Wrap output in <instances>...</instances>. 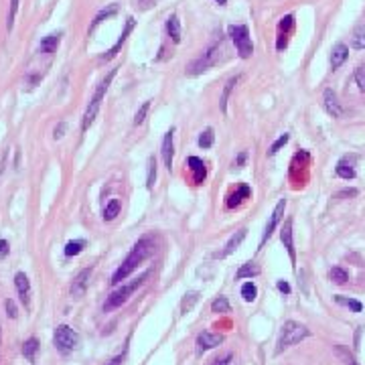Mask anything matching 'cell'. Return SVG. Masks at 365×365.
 <instances>
[{
  "instance_id": "obj_34",
  "label": "cell",
  "mask_w": 365,
  "mask_h": 365,
  "mask_svg": "<svg viewBox=\"0 0 365 365\" xmlns=\"http://www.w3.org/2000/svg\"><path fill=\"white\" fill-rule=\"evenodd\" d=\"M241 296H244V300H246V302H252V300H256V296H258L256 284H254V282H246V284L241 286Z\"/></svg>"
},
{
  "instance_id": "obj_17",
  "label": "cell",
  "mask_w": 365,
  "mask_h": 365,
  "mask_svg": "<svg viewBox=\"0 0 365 365\" xmlns=\"http://www.w3.org/2000/svg\"><path fill=\"white\" fill-rule=\"evenodd\" d=\"M347 57H349V49H347V45L337 43V45L333 47V51H331V67H333V69H339V67L347 61Z\"/></svg>"
},
{
  "instance_id": "obj_24",
  "label": "cell",
  "mask_w": 365,
  "mask_h": 365,
  "mask_svg": "<svg viewBox=\"0 0 365 365\" xmlns=\"http://www.w3.org/2000/svg\"><path fill=\"white\" fill-rule=\"evenodd\" d=\"M118 12V6L116 4H112V6H108V8H104V10H100L98 14H96V18H94V22H92V26H89V33H94L96 31V26L100 24V22H104V20H108L110 16H114Z\"/></svg>"
},
{
  "instance_id": "obj_44",
  "label": "cell",
  "mask_w": 365,
  "mask_h": 365,
  "mask_svg": "<svg viewBox=\"0 0 365 365\" xmlns=\"http://www.w3.org/2000/svg\"><path fill=\"white\" fill-rule=\"evenodd\" d=\"M276 286H278V290H280V292H284V294H290V284H288V282L280 280V282H278Z\"/></svg>"
},
{
  "instance_id": "obj_21",
  "label": "cell",
  "mask_w": 365,
  "mask_h": 365,
  "mask_svg": "<svg viewBox=\"0 0 365 365\" xmlns=\"http://www.w3.org/2000/svg\"><path fill=\"white\" fill-rule=\"evenodd\" d=\"M246 233H248V229H239V231H235L233 235H231V239L227 241V246H225V250L223 252H219V254H215V258H225V256H229L241 241H244V237H246Z\"/></svg>"
},
{
  "instance_id": "obj_25",
  "label": "cell",
  "mask_w": 365,
  "mask_h": 365,
  "mask_svg": "<svg viewBox=\"0 0 365 365\" xmlns=\"http://www.w3.org/2000/svg\"><path fill=\"white\" fill-rule=\"evenodd\" d=\"M260 272H262V270H260V266H258V264L248 262V264H244V266L237 270L235 278H237V280H244V278H254V276H258Z\"/></svg>"
},
{
  "instance_id": "obj_41",
  "label": "cell",
  "mask_w": 365,
  "mask_h": 365,
  "mask_svg": "<svg viewBox=\"0 0 365 365\" xmlns=\"http://www.w3.org/2000/svg\"><path fill=\"white\" fill-rule=\"evenodd\" d=\"M355 83L359 85L361 92H365V65H359L355 69Z\"/></svg>"
},
{
  "instance_id": "obj_45",
  "label": "cell",
  "mask_w": 365,
  "mask_h": 365,
  "mask_svg": "<svg viewBox=\"0 0 365 365\" xmlns=\"http://www.w3.org/2000/svg\"><path fill=\"white\" fill-rule=\"evenodd\" d=\"M6 256H8V241L0 239V258H6Z\"/></svg>"
},
{
  "instance_id": "obj_18",
  "label": "cell",
  "mask_w": 365,
  "mask_h": 365,
  "mask_svg": "<svg viewBox=\"0 0 365 365\" xmlns=\"http://www.w3.org/2000/svg\"><path fill=\"white\" fill-rule=\"evenodd\" d=\"M89 274H92V268H85V270H81V272L77 274V278H75L73 284H71V294H73V296H81V294L85 292Z\"/></svg>"
},
{
  "instance_id": "obj_10",
  "label": "cell",
  "mask_w": 365,
  "mask_h": 365,
  "mask_svg": "<svg viewBox=\"0 0 365 365\" xmlns=\"http://www.w3.org/2000/svg\"><path fill=\"white\" fill-rule=\"evenodd\" d=\"M134 22H136V20H134L132 16H130V18H126V26H124V31H122V35H120V39L116 41V45H114V47H112L110 51H106V53H104V55L100 57V61H110V59H114V57L118 55V51H120V49H122V45L126 43V39H128V35L132 33V28H134Z\"/></svg>"
},
{
  "instance_id": "obj_13",
  "label": "cell",
  "mask_w": 365,
  "mask_h": 365,
  "mask_svg": "<svg viewBox=\"0 0 365 365\" xmlns=\"http://www.w3.org/2000/svg\"><path fill=\"white\" fill-rule=\"evenodd\" d=\"M323 100H325V110H327L333 118H341V116H343L341 102H339V98H337V94H335L333 89H325Z\"/></svg>"
},
{
  "instance_id": "obj_50",
  "label": "cell",
  "mask_w": 365,
  "mask_h": 365,
  "mask_svg": "<svg viewBox=\"0 0 365 365\" xmlns=\"http://www.w3.org/2000/svg\"><path fill=\"white\" fill-rule=\"evenodd\" d=\"M122 363H124V355H118V357H114L108 365H122Z\"/></svg>"
},
{
  "instance_id": "obj_36",
  "label": "cell",
  "mask_w": 365,
  "mask_h": 365,
  "mask_svg": "<svg viewBox=\"0 0 365 365\" xmlns=\"http://www.w3.org/2000/svg\"><path fill=\"white\" fill-rule=\"evenodd\" d=\"M229 302H227V298L225 296H219V298H215L213 302H211V311L213 313H229Z\"/></svg>"
},
{
  "instance_id": "obj_6",
  "label": "cell",
  "mask_w": 365,
  "mask_h": 365,
  "mask_svg": "<svg viewBox=\"0 0 365 365\" xmlns=\"http://www.w3.org/2000/svg\"><path fill=\"white\" fill-rule=\"evenodd\" d=\"M237 53L241 59H250L252 53H254V43H252V37H250V28L246 24H231L227 28Z\"/></svg>"
},
{
  "instance_id": "obj_23",
  "label": "cell",
  "mask_w": 365,
  "mask_h": 365,
  "mask_svg": "<svg viewBox=\"0 0 365 365\" xmlns=\"http://www.w3.org/2000/svg\"><path fill=\"white\" fill-rule=\"evenodd\" d=\"M252 195V189L248 187V185H241L233 195H229V201H227V207L231 209V207H235V205H239L244 199H248Z\"/></svg>"
},
{
  "instance_id": "obj_40",
  "label": "cell",
  "mask_w": 365,
  "mask_h": 365,
  "mask_svg": "<svg viewBox=\"0 0 365 365\" xmlns=\"http://www.w3.org/2000/svg\"><path fill=\"white\" fill-rule=\"evenodd\" d=\"M288 140H290V134H282V136H280V138H278V140H276V142L270 146V155L274 157V155H276V153H278V150H280V148H282V146H284Z\"/></svg>"
},
{
  "instance_id": "obj_46",
  "label": "cell",
  "mask_w": 365,
  "mask_h": 365,
  "mask_svg": "<svg viewBox=\"0 0 365 365\" xmlns=\"http://www.w3.org/2000/svg\"><path fill=\"white\" fill-rule=\"evenodd\" d=\"M355 195H357V189H347V191H341L337 195V199H341V197H355Z\"/></svg>"
},
{
  "instance_id": "obj_51",
  "label": "cell",
  "mask_w": 365,
  "mask_h": 365,
  "mask_svg": "<svg viewBox=\"0 0 365 365\" xmlns=\"http://www.w3.org/2000/svg\"><path fill=\"white\" fill-rule=\"evenodd\" d=\"M215 2H219L221 6H223V4H227V0H215Z\"/></svg>"
},
{
  "instance_id": "obj_11",
  "label": "cell",
  "mask_w": 365,
  "mask_h": 365,
  "mask_svg": "<svg viewBox=\"0 0 365 365\" xmlns=\"http://www.w3.org/2000/svg\"><path fill=\"white\" fill-rule=\"evenodd\" d=\"M223 343V335H215V333H209V331H203L199 337H197V353H205L209 349H215L217 345Z\"/></svg>"
},
{
  "instance_id": "obj_49",
  "label": "cell",
  "mask_w": 365,
  "mask_h": 365,
  "mask_svg": "<svg viewBox=\"0 0 365 365\" xmlns=\"http://www.w3.org/2000/svg\"><path fill=\"white\" fill-rule=\"evenodd\" d=\"M231 357H233V355H231V353H227V355H225L223 359H217V361H215V363H213V365H229V361H231Z\"/></svg>"
},
{
  "instance_id": "obj_15",
  "label": "cell",
  "mask_w": 365,
  "mask_h": 365,
  "mask_svg": "<svg viewBox=\"0 0 365 365\" xmlns=\"http://www.w3.org/2000/svg\"><path fill=\"white\" fill-rule=\"evenodd\" d=\"M337 175L345 181L349 179H355V159L353 157H343L339 163H337Z\"/></svg>"
},
{
  "instance_id": "obj_47",
  "label": "cell",
  "mask_w": 365,
  "mask_h": 365,
  "mask_svg": "<svg viewBox=\"0 0 365 365\" xmlns=\"http://www.w3.org/2000/svg\"><path fill=\"white\" fill-rule=\"evenodd\" d=\"M246 159H248V155H246V153H239V157L235 159V163H233V165H235V167H244Z\"/></svg>"
},
{
  "instance_id": "obj_32",
  "label": "cell",
  "mask_w": 365,
  "mask_h": 365,
  "mask_svg": "<svg viewBox=\"0 0 365 365\" xmlns=\"http://www.w3.org/2000/svg\"><path fill=\"white\" fill-rule=\"evenodd\" d=\"M83 248H85V241L83 239H73V241H69L67 246H65V256H77V254H81L83 252Z\"/></svg>"
},
{
  "instance_id": "obj_20",
  "label": "cell",
  "mask_w": 365,
  "mask_h": 365,
  "mask_svg": "<svg viewBox=\"0 0 365 365\" xmlns=\"http://www.w3.org/2000/svg\"><path fill=\"white\" fill-rule=\"evenodd\" d=\"M59 43H61V33H51V35H47V37L41 41L39 51H41V53H55L57 47H59Z\"/></svg>"
},
{
  "instance_id": "obj_14",
  "label": "cell",
  "mask_w": 365,
  "mask_h": 365,
  "mask_svg": "<svg viewBox=\"0 0 365 365\" xmlns=\"http://www.w3.org/2000/svg\"><path fill=\"white\" fill-rule=\"evenodd\" d=\"M173 134H175V128H171L165 138H163V161H165V167L171 171L173 169V157H175V146H173Z\"/></svg>"
},
{
  "instance_id": "obj_1",
  "label": "cell",
  "mask_w": 365,
  "mask_h": 365,
  "mask_svg": "<svg viewBox=\"0 0 365 365\" xmlns=\"http://www.w3.org/2000/svg\"><path fill=\"white\" fill-rule=\"evenodd\" d=\"M155 252V239H153V235H144V237H140L136 244H134V248L130 250V254L126 256V260L122 262V266L114 272V276H112V284L114 286H118L122 280H126L150 254Z\"/></svg>"
},
{
  "instance_id": "obj_30",
  "label": "cell",
  "mask_w": 365,
  "mask_h": 365,
  "mask_svg": "<svg viewBox=\"0 0 365 365\" xmlns=\"http://www.w3.org/2000/svg\"><path fill=\"white\" fill-rule=\"evenodd\" d=\"M329 278H331L335 284H345V282L349 280V274H347V270H343V268L335 266V268H331V272H329Z\"/></svg>"
},
{
  "instance_id": "obj_16",
  "label": "cell",
  "mask_w": 365,
  "mask_h": 365,
  "mask_svg": "<svg viewBox=\"0 0 365 365\" xmlns=\"http://www.w3.org/2000/svg\"><path fill=\"white\" fill-rule=\"evenodd\" d=\"M14 286H16V290H18V296H20V300L24 302V307H28L31 282H28V278H26L24 272H16V276H14Z\"/></svg>"
},
{
  "instance_id": "obj_7",
  "label": "cell",
  "mask_w": 365,
  "mask_h": 365,
  "mask_svg": "<svg viewBox=\"0 0 365 365\" xmlns=\"http://www.w3.org/2000/svg\"><path fill=\"white\" fill-rule=\"evenodd\" d=\"M53 343H55V347H57L63 355H67V353H71L73 349H77V345H79V335H77L71 327L59 325V327L55 329Z\"/></svg>"
},
{
  "instance_id": "obj_37",
  "label": "cell",
  "mask_w": 365,
  "mask_h": 365,
  "mask_svg": "<svg viewBox=\"0 0 365 365\" xmlns=\"http://www.w3.org/2000/svg\"><path fill=\"white\" fill-rule=\"evenodd\" d=\"M155 182H157V161H155V157H150V159H148V179H146V187L153 189Z\"/></svg>"
},
{
  "instance_id": "obj_31",
  "label": "cell",
  "mask_w": 365,
  "mask_h": 365,
  "mask_svg": "<svg viewBox=\"0 0 365 365\" xmlns=\"http://www.w3.org/2000/svg\"><path fill=\"white\" fill-rule=\"evenodd\" d=\"M351 47L353 49H365V24L355 28V33L351 37Z\"/></svg>"
},
{
  "instance_id": "obj_12",
  "label": "cell",
  "mask_w": 365,
  "mask_h": 365,
  "mask_svg": "<svg viewBox=\"0 0 365 365\" xmlns=\"http://www.w3.org/2000/svg\"><path fill=\"white\" fill-rule=\"evenodd\" d=\"M292 26H294V16L292 14H286L284 18H280V22H278V41H276V49L278 51H282L286 47L288 33L292 31Z\"/></svg>"
},
{
  "instance_id": "obj_48",
  "label": "cell",
  "mask_w": 365,
  "mask_h": 365,
  "mask_svg": "<svg viewBox=\"0 0 365 365\" xmlns=\"http://www.w3.org/2000/svg\"><path fill=\"white\" fill-rule=\"evenodd\" d=\"M63 132H65V124L61 122V124L55 128V134H53V136H55V138H61V136H63Z\"/></svg>"
},
{
  "instance_id": "obj_39",
  "label": "cell",
  "mask_w": 365,
  "mask_h": 365,
  "mask_svg": "<svg viewBox=\"0 0 365 365\" xmlns=\"http://www.w3.org/2000/svg\"><path fill=\"white\" fill-rule=\"evenodd\" d=\"M18 2L20 0H10V10H8V20H6V28L12 31V24H14V16L18 12Z\"/></svg>"
},
{
  "instance_id": "obj_26",
  "label": "cell",
  "mask_w": 365,
  "mask_h": 365,
  "mask_svg": "<svg viewBox=\"0 0 365 365\" xmlns=\"http://www.w3.org/2000/svg\"><path fill=\"white\" fill-rule=\"evenodd\" d=\"M237 81H239V77L235 75V77L227 79V83H225V87H223V94H221V100H219V106H221V112H223V114L227 112V100H229V94H231V89L237 85Z\"/></svg>"
},
{
  "instance_id": "obj_28",
  "label": "cell",
  "mask_w": 365,
  "mask_h": 365,
  "mask_svg": "<svg viewBox=\"0 0 365 365\" xmlns=\"http://www.w3.org/2000/svg\"><path fill=\"white\" fill-rule=\"evenodd\" d=\"M37 351H39V341H37L35 337H31L28 341H24V343H22V355H24L28 361H35Z\"/></svg>"
},
{
  "instance_id": "obj_5",
  "label": "cell",
  "mask_w": 365,
  "mask_h": 365,
  "mask_svg": "<svg viewBox=\"0 0 365 365\" xmlns=\"http://www.w3.org/2000/svg\"><path fill=\"white\" fill-rule=\"evenodd\" d=\"M309 335H311V331L305 325H300L296 321H286L282 325V331H280V339H278V345H276V355H280L282 351L298 345Z\"/></svg>"
},
{
  "instance_id": "obj_29",
  "label": "cell",
  "mask_w": 365,
  "mask_h": 365,
  "mask_svg": "<svg viewBox=\"0 0 365 365\" xmlns=\"http://www.w3.org/2000/svg\"><path fill=\"white\" fill-rule=\"evenodd\" d=\"M120 209H122L120 201H118V199H112V201L106 205V209H104V219H106V221H112V219H116V215L120 213Z\"/></svg>"
},
{
  "instance_id": "obj_9",
  "label": "cell",
  "mask_w": 365,
  "mask_h": 365,
  "mask_svg": "<svg viewBox=\"0 0 365 365\" xmlns=\"http://www.w3.org/2000/svg\"><path fill=\"white\" fill-rule=\"evenodd\" d=\"M284 209H286V199H280L278 203H276V207H274V211H272V215H270V219H268V223H266V229H264V235H262V244L274 233V229H276V225L280 223V219H282V215H284Z\"/></svg>"
},
{
  "instance_id": "obj_35",
  "label": "cell",
  "mask_w": 365,
  "mask_h": 365,
  "mask_svg": "<svg viewBox=\"0 0 365 365\" xmlns=\"http://www.w3.org/2000/svg\"><path fill=\"white\" fill-rule=\"evenodd\" d=\"M213 140H215V134H213L211 128H207V130L201 132V136H199V146H201V148H211V146H213Z\"/></svg>"
},
{
  "instance_id": "obj_22",
  "label": "cell",
  "mask_w": 365,
  "mask_h": 365,
  "mask_svg": "<svg viewBox=\"0 0 365 365\" xmlns=\"http://www.w3.org/2000/svg\"><path fill=\"white\" fill-rule=\"evenodd\" d=\"M167 33L173 39V43H181V22L175 14L167 18Z\"/></svg>"
},
{
  "instance_id": "obj_4",
  "label": "cell",
  "mask_w": 365,
  "mask_h": 365,
  "mask_svg": "<svg viewBox=\"0 0 365 365\" xmlns=\"http://www.w3.org/2000/svg\"><path fill=\"white\" fill-rule=\"evenodd\" d=\"M150 274H153V270H146L142 276H138L136 280H132V282H128V284H124L122 288H118V290H114L108 298H106V302H104V313H110V311H114V309H118V307H122L148 278H150Z\"/></svg>"
},
{
  "instance_id": "obj_3",
  "label": "cell",
  "mask_w": 365,
  "mask_h": 365,
  "mask_svg": "<svg viewBox=\"0 0 365 365\" xmlns=\"http://www.w3.org/2000/svg\"><path fill=\"white\" fill-rule=\"evenodd\" d=\"M221 53H223V39L221 37H217L191 65H189V75H199V73H203V71H207L209 67H213V65H217L219 63V59H221Z\"/></svg>"
},
{
  "instance_id": "obj_2",
  "label": "cell",
  "mask_w": 365,
  "mask_h": 365,
  "mask_svg": "<svg viewBox=\"0 0 365 365\" xmlns=\"http://www.w3.org/2000/svg\"><path fill=\"white\" fill-rule=\"evenodd\" d=\"M116 71H118V69H112V71L98 83V87H96V92H94V96H92V100H89V104H87V110H85V114H83V120H81V130H83V132L94 124V120H96V116H98V112H100L102 100H104V96H106V92H108L112 79L116 77Z\"/></svg>"
},
{
  "instance_id": "obj_8",
  "label": "cell",
  "mask_w": 365,
  "mask_h": 365,
  "mask_svg": "<svg viewBox=\"0 0 365 365\" xmlns=\"http://www.w3.org/2000/svg\"><path fill=\"white\" fill-rule=\"evenodd\" d=\"M280 239L290 256V262H292V268H296V250H294V239H292V219H286L282 229H280Z\"/></svg>"
},
{
  "instance_id": "obj_43",
  "label": "cell",
  "mask_w": 365,
  "mask_h": 365,
  "mask_svg": "<svg viewBox=\"0 0 365 365\" xmlns=\"http://www.w3.org/2000/svg\"><path fill=\"white\" fill-rule=\"evenodd\" d=\"M6 315L10 317V319H16L18 317V311H16V305H14V300H6Z\"/></svg>"
},
{
  "instance_id": "obj_19",
  "label": "cell",
  "mask_w": 365,
  "mask_h": 365,
  "mask_svg": "<svg viewBox=\"0 0 365 365\" xmlns=\"http://www.w3.org/2000/svg\"><path fill=\"white\" fill-rule=\"evenodd\" d=\"M189 167H191V171H193V179L197 185H201V182L205 181V177H207V169H205V163L201 161V159H197V157H189Z\"/></svg>"
},
{
  "instance_id": "obj_33",
  "label": "cell",
  "mask_w": 365,
  "mask_h": 365,
  "mask_svg": "<svg viewBox=\"0 0 365 365\" xmlns=\"http://www.w3.org/2000/svg\"><path fill=\"white\" fill-rule=\"evenodd\" d=\"M335 353H337V357L345 365H357L355 357L349 353V349H345V347H341V345H335Z\"/></svg>"
},
{
  "instance_id": "obj_27",
  "label": "cell",
  "mask_w": 365,
  "mask_h": 365,
  "mask_svg": "<svg viewBox=\"0 0 365 365\" xmlns=\"http://www.w3.org/2000/svg\"><path fill=\"white\" fill-rule=\"evenodd\" d=\"M335 302H337V305H341V307L351 309L353 313H361V311H363V305H361L359 300L349 298V296H343V294H337V296H335Z\"/></svg>"
},
{
  "instance_id": "obj_38",
  "label": "cell",
  "mask_w": 365,
  "mask_h": 365,
  "mask_svg": "<svg viewBox=\"0 0 365 365\" xmlns=\"http://www.w3.org/2000/svg\"><path fill=\"white\" fill-rule=\"evenodd\" d=\"M148 110H150V102H144V104L140 106V110L136 112V116H134V126H140V124L146 120V114H148Z\"/></svg>"
},
{
  "instance_id": "obj_42",
  "label": "cell",
  "mask_w": 365,
  "mask_h": 365,
  "mask_svg": "<svg viewBox=\"0 0 365 365\" xmlns=\"http://www.w3.org/2000/svg\"><path fill=\"white\" fill-rule=\"evenodd\" d=\"M187 296H189V298H185V300H182V313H187V311L193 307V302L199 298V294H197V292H191V294H187Z\"/></svg>"
}]
</instances>
